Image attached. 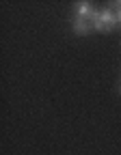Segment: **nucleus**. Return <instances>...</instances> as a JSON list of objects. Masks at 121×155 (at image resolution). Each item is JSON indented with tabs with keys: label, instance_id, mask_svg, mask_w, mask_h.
<instances>
[{
	"label": "nucleus",
	"instance_id": "obj_1",
	"mask_svg": "<svg viewBox=\"0 0 121 155\" xmlns=\"http://www.w3.org/2000/svg\"><path fill=\"white\" fill-rule=\"evenodd\" d=\"M93 32H102V35H106V32H112L119 24H117V15H115V9H108V7H104V9H97L95 11V15H93Z\"/></svg>",
	"mask_w": 121,
	"mask_h": 155
},
{
	"label": "nucleus",
	"instance_id": "obj_2",
	"mask_svg": "<svg viewBox=\"0 0 121 155\" xmlns=\"http://www.w3.org/2000/svg\"><path fill=\"white\" fill-rule=\"evenodd\" d=\"M95 7L89 0H80V2H74L71 7V17L74 19H87V22H93V15H95Z\"/></svg>",
	"mask_w": 121,
	"mask_h": 155
},
{
	"label": "nucleus",
	"instance_id": "obj_3",
	"mask_svg": "<svg viewBox=\"0 0 121 155\" xmlns=\"http://www.w3.org/2000/svg\"><path fill=\"white\" fill-rule=\"evenodd\" d=\"M71 30L78 37H87L89 32H93V24L87 22V19H74L71 17Z\"/></svg>",
	"mask_w": 121,
	"mask_h": 155
},
{
	"label": "nucleus",
	"instance_id": "obj_4",
	"mask_svg": "<svg viewBox=\"0 0 121 155\" xmlns=\"http://www.w3.org/2000/svg\"><path fill=\"white\" fill-rule=\"evenodd\" d=\"M115 15H117V24L121 26V9H117V7H115Z\"/></svg>",
	"mask_w": 121,
	"mask_h": 155
},
{
	"label": "nucleus",
	"instance_id": "obj_5",
	"mask_svg": "<svg viewBox=\"0 0 121 155\" xmlns=\"http://www.w3.org/2000/svg\"><path fill=\"white\" fill-rule=\"evenodd\" d=\"M110 7H117V9H121V0H117V2H110Z\"/></svg>",
	"mask_w": 121,
	"mask_h": 155
},
{
	"label": "nucleus",
	"instance_id": "obj_6",
	"mask_svg": "<svg viewBox=\"0 0 121 155\" xmlns=\"http://www.w3.org/2000/svg\"><path fill=\"white\" fill-rule=\"evenodd\" d=\"M117 91H119V95H121V78H119V84H117Z\"/></svg>",
	"mask_w": 121,
	"mask_h": 155
}]
</instances>
